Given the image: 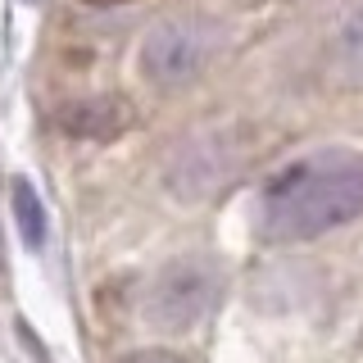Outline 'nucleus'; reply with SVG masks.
<instances>
[{
	"label": "nucleus",
	"mask_w": 363,
	"mask_h": 363,
	"mask_svg": "<svg viewBox=\"0 0 363 363\" xmlns=\"http://www.w3.org/2000/svg\"><path fill=\"white\" fill-rule=\"evenodd\" d=\"M363 213V155L313 150L264 182L255 200V232L268 241H313Z\"/></svg>",
	"instance_id": "nucleus-1"
},
{
	"label": "nucleus",
	"mask_w": 363,
	"mask_h": 363,
	"mask_svg": "<svg viewBox=\"0 0 363 363\" xmlns=\"http://www.w3.org/2000/svg\"><path fill=\"white\" fill-rule=\"evenodd\" d=\"M223 45V28L200 14L159 18L141 41V73L155 86H186L209 68Z\"/></svg>",
	"instance_id": "nucleus-2"
},
{
	"label": "nucleus",
	"mask_w": 363,
	"mask_h": 363,
	"mask_svg": "<svg viewBox=\"0 0 363 363\" xmlns=\"http://www.w3.org/2000/svg\"><path fill=\"white\" fill-rule=\"evenodd\" d=\"M218 264L204 255H182L155 272L141 313L155 332H191L218 300Z\"/></svg>",
	"instance_id": "nucleus-3"
},
{
	"label": "nucleus",
	"mask_w": 363,
	"mask_h": 363,
	"mask_svg": "<svg viewBox=\"0 0 363 363\" xmlns=\"http://www.w3.org/2000/svg\"><path fill=\"white\" fill-rule=\"evenodd\" d=\"M64 128L77 136H118L128 128V105L123 100H82V105L64 109Z\"/></svg>",
	"instance_id": "nucleus-4"
},
{
	"label": "nucleus",
	"mask_w": 363,
	"mask_h": 363,
	"mask_svg": "<svg viewBox=\"0 0 363 363\" xmlns=\"http://www.w3.org/2000/svg\"><path fill=\"white\" fill-rule=\"evenodd\" d=\"M14 218H18V232H23V241H28L32 250H37L45 241V209H41V200H37V191L28 186V182H14Z\"/></svg>",
	"instance_id": "nucleus-5"
},
{
	"label": "nucleus",
	"mask_w": 363,
	"mask_h": 363,
	"mask_svg": "<svg viewBox=\"0 0 363 363\" xmlns=\"http://www.w3.org/2000/svg\"><path fill=\"white\" fill-rule=\"evenodd\" d=\"M340 64L354 77H363V5L340 23Z\"/></svg>",
	"instance_id": "nucleus-6"
},
{
	"label": "nucleus",
	"mask_w": 363,
	"mask_h": 363,
	"mask_svg": "<svg viewBox=\"0 0 363 363\" xmlns=\"http://www.w3.org/2000/svg\"><path fill=\"white\" fill-rule=\"evenodd\" d=\"M123 363H177L173 354H159V350H150V354H132V359H123Z\"/></svg>",
	"instance_id": "nucleus-7"
}]
</instances>
